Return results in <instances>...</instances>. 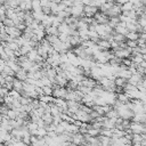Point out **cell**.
Segmentation results:
<instances>
[{
    "instance_id": "52a82bcc",
    "label": "cell",
    "mask_w": 146,
    "mask_h": 146,
    "mask_svg": "<svg viewBox=\"0 0 146 146\" xmlns=\"http://www.w3.org/2000/svg\"><path fill=\"white\" fill-rule=\"evenodd\" d=\"M27 74H29V72H27L26 70H24V68L21 67V70L15 74V78H16L17 80H19V81L25 82V81L27 80Z\"/></svg>"
},
{
    "instance_id": "9a60e30c",
    "label": "cell",
    "mask_w": 146,
    "mask_h": 146,
    "mask_svg": "<svg viewBox=\"0 0 146 146\" xmlns=\"http://www.w3.org/2000/svg\"><path fill=\"white\" fill-rule=\"evenodd\" d=\"M32 16H33V18H34L35 21H38V22L41 23V21H42L43 17H44V14H43V11H42V9H41V10H38V11H32Z\"/></svg>"
},
{
    "instance_id": "cb8c5ba5",
    "label": "cell",
    "mask_w": 146,
    "mask_h": 146,
    "mask_svg": "<svg viewBox=\"0 0 146 146\" xmlns=\"http://www.w3.org/2000/svg\"><path fill=\"white\" fill-rule=\"evenodd\" d=\"M42 11H43L44 15H51V9H50V7H43V8H42Z\"/></svg>"
},
{
    "instance_id": "44dd1931",
    "label": "cell",
    "mask_w": 146,
    "mask_h": 146,
    "mask_svg": "<svg viewBox=\"0 0 146 146\" xmlns=\"http://www.w3.org/2000/svg\"><path fill=\"white\" fill-rule=\"evenodd\" d=\"M52 91H54V88H52V87H42V92H43V95L52 96Z\"/></svg>"
},
{
    "instance_id": "5b68a950",
    "label": "cell",
    "mask_w": 146,
    "mask_h": 146,
    "mask_svg": "<svg viewBox=\"0 0 146 146\" xmlns=\"http://www.w3.org/2000/svg\"><path fill=\"white\" fill-rule=\"evenodd\" d=\"M72 144L75 146H81L84 144V135L78 132L73 135V139H72Z\"/></svg>"
},
{
    "instance_id": "ac0fdd59",
    "label": "cell",
    "mask_w": 146,
    "mask_h": 146,
    "mask_svg": "<svg viewBox=\"0 0 146 146\" xmlns=\"http://www.w3.org/2000/svg\"><path fill=\"white\" fill-rule=\"evenodd\" d=\"M130 10H133V5L129 1L127 3H123L121 5V11L124 13V11H130Z\"/></svg>"
},
{
    "instance_id": "d4e9b609",
    "label": "cell",
    "mask_w": 146,
    "mask_h": 146,
    "mask_svg": "<svg viewBox=\"0 0 146 146\" xmlns=\"http://www.w3.org/2000/svg\"><path fill=\"white\" fill-rule=\"evenodd\" d=\"M5 83H6V81H5V76L2 75V74H0V86H5Z\"/></svg>"
},
{
    "instance_id": "4316f807",
    "label": "cell",
    "mask_w": 146,
    "mask_h": 146,
    "mask_svg": "<svg viewBox=\"0 0 146 146\" xmlns=\"http://www.w3.org/2000/svg\"><path fill=\"white\" fill-rule=\"evenodd\" d=\"M1 6H2V5H0V7H1Z\"/></svg>"
},
{
    "instance_id": "5bb4252c",
    "label": "cell",
    "mask_w": 146,
    "mask_h": 146,
    "mask_svg": "<svg viewBox=\"0 0 146 146\" xmlns=\"http://www.w3.org/2000/svg\"><path fill=\"white\" fill-rule=\"evenodd\" d=\"M99 140H100V145L102 146H111V144H112V138L111 137L99 136Z\"/></svg>"
},
{
    "instance_id": "4fadbf2b",
    "label": "cell",
    "mask_w": 146,
    "mask_h": 146,
    "mask_svg": "<svg viewBox=\"0 0 146 146\" xmlns=\"http://www.w3.org/2000/svg\"><path fill=\"white\" fill-rule=\"evenodd\" d=\"M106 117H108V119H112V120H114V121H116V119H119L120 116H119V114H117V111L115 110V108H111L107 113H106V115H105Z\"/></svg>"
},
{
    "instance_id": "9c48e42d",
    "label": "cell",
    "mask_w": 146,
    "mask_h": 146,
    "mask_svg": "<svg viewBox=\"0 0 146 146\" xmlns=\"http://www.w3.org/2000/svg\"><path fill=\"white\" fill-rule=\"evenodd\" d=\"M58 32L59 33H63V34H70V32H71V29H70V26L65 23V22H63V23H60V25L58 26Z\"/></svg>"
},
{
    "instance_id": "8992f818",
    "label": "cell",
    "mask_w": 146,
    "mask_h": 146,
    "mask_svg": "<svg viewBox=\"0 0 146 146\" xmlns=\"http://www.w3.org/2000/svg\"><path fill=\"white\" fill-rule=\"evenodd\" d=\"M98 48L100 49V51H105V50H110L111 49V42L104 39H99V41L97 42Z\"/></svg>"
},
{
    "instance_id": "7402d4cb",
    "label": "cell",
    "mask_w": 146,
    "mask_h": 146,
    "mask_svg": "<svg viewBox=\"0 0 146 146\" xmlns=\"http://www.w3.org/2000/svg\"><path fill=\"white\" fill-rule=\"evenodd\" d=\"M125 44H127L129 48L135 49V48H137V47H138V41H131V40H127V41H125Z\"/></svg>"
},
{
    "instance_id": "7c38bea8",
    "label": "cell",
    "mask_w": 146,
    "mask_h": 146,
    "mask_svg": "<svg viewBox=\"0 0 146 146\" xmlns=\"http://www.w3.org/2000/svg\"><path fill=\"white\" fill-rule=\"evenodd\" d=\"M114 83L116 87H120V88H124L128 83V80L127 79H123V78H120V76H116L114 79Z\"/></svg>"
},
{
    "instance_id": "30bf717a",
    "label": "cell",
    "mask_w": 146,
    "mask_h": 146,
    "mask_svg": "<svg viewBox=\"0 0 146 146\" xmlns=\"http://www.w3.org/2000/svg\"><path fill=\"white\" fill-rule=\"evenodd\" d=\"M23 86H24V82L17 80V79L15 78V80H14V82H13V90L21 92V91L23 90Z\"/></svg>"
},
{
    "instance_id": "ffe728a7",
    "label": "cell",
    "mask_w": 146,
    "mask_h": 146,
    "mask_svg": "<svg viewBox=\"0 0 146 146\" xmlns=\"http://www.w3.org/2000/svg\"><path fill=\"white\" fill-rule=\"evenodd\" d=\"M2 24H3V26H6V27H13V26H15L14 21H13V19H10V18H7V17L3 19Z\"/></svg>"
},
{
    "instance_id": "277c9868",
    "label": "cell",
    "mask_w": 146,
    "mask_h": 146,
    "mask_svg": "<svg viewBox=\"0 0 146 146\" xmlns=\"http://www.w3.org/2000/svg\"><path fill=\"white\" fill-rule=\"evenodd\" d=\"M94 19L96 21V23H97V24H104V25H105V24H107V23H108L110 17H108L107 15H105V14H103V13L98 11V13H96V14H95Z\"/></svg>"
},
{
    "instance_id": "7a4b0ae2",
    "label": "cell",
    "mask_w": 146,
    "mask_h": 146,
    "mask_svg": "<svg viewBox=\"0 0 146 146\" xmlns=\"http://www.w3.org/2000/svg\"><path fill=\"white\" fill-rule=\"evenodd\" d=\"M143 81V74H140L139 72H136V73H132L131 76L128 79V83L132 84V86H136L138 87Z\"/></svg>"
},
{
    "instance_id": "8fae6325",
    "label": "cell",
    "mask_w": 146,
    "mask_h": 146,
    "mask_svg": "<svg viewBox=\"0 0 146 146\" xmlns=\"http://www.w3.org/2000/svg\"><path fill=\"white\" fill-rule=\"evenodd\" d=\"M44 31H46V34L47 35H56V36L59 35L58 27H55V26H48V27L44 29Z\"/></svg>"
},
{
    "instance_id": "d6986e66",
    "label": "cell",
    "mask_w": 146,
    "mask_h": 146,
    "mask_svg": "<svg viewBox=\"0 0 146 146\" xmlns=\"http://www.w3.org/2000/svg\"><path fill=\"white\" fill-rule=\"evenodd\" d=\"M41 9H42V7L40 3V0H32V11H38Z\"/></svg>"
},
{
    "instance_id": "2e32d148",
    "label": "cell",
    "mask_w": 146,
    "mask_h": 146,
    "mask_svg": "<svg viewBox=\"0 0 146 146\" xmlns=\"http://www.w3.org/2000/svg\"><path fill=\"white\" fill-rule=\"evenodd\" d=\"M139 36H140V34L138 32H128L125 35L127 40H131V41H138Z\"/></svg>"
},
{
    "instance_id": "484cf974",
    "label": "cell",
    "mask_w": 146,
    "mask_h": 146,
    "mask_svg": "<svg viewBox=\"0 0 146 146\" xmlns=\"http://www.w3.org/2000/svg\"><path fill=\"white\" fill-rule=\"evenodd\" d=\"M50 1H51V2H55V1H56V0H50Z\"/></svg>"
},
{
    "instance_id": "3957f363",
    "label": "cell",
    "mask_w": 146,
    "mask_h": 146,
    "mask_svg": "<svg viewBox=\"0 0 146 146\" xmlns=\"http://www.w3.org/2000/svg\"><path fill=\"white\" fill-rule=\"evenodd\" d=\"M96 13H98V8L95 7V6L87 5V6H84V8H83V16H84V17L92 18Z\"/></svg>"
},
{
    "instance_id": "6da1fadb",
    "label": "cell",
    "mask_w": 146,
    "mask_h": 146,
    "mask_svg": "<svg viewBox=\"0 0 146 146\" xmlns=\"http://www.w3.org/2000/svg\"><path fill=\"white\" fill-rule=\"evenodd\" d=\"M67 95V89L65 87H55L52 91V97L54 98H59V99H65Z\"/></svg>"
},
{
    "instance_id": "e0dca14e",
    "label": "cell",
    "mask_w": 146,
    "mask_h": 146,
    "mask_svg": "<svg viewBox=\"0 0 146 146\" xmlns=\"http://www.w3.org/2000/svg\"><path fill=\"white\" fill-rule=\"evenodd\" d=\"M54 97L52 96H47V95H42L39 97V100L40 102H43V103H47V104H51L54 103Z\"/></svg>"
},
{
    "instance_id": "ba28073f",
    "label": "cell",
    "mask_w": 146,
    "mask_h": 146,
    "mask_svg": "<svg viewBox=\"0 0 146 146\" xmlns=\"http://www.w3.org/2000/svg\"><path fill=\"white\" fill-rule=\"evenodd\" d=\"M114 31L116 32V33H119V34H122V35H127V33L129 32L128 31V29H127V25H125V23H120L115 29H114Z\"/></svg>"
},
{
    "instance_id": "603a6c76",
    "label": "cell",
    "mask_w": 146,
    "mask_h": 146,
    "mask_svg": "<svg viewBox=\"0 0 146 146\" xmlns=\"http://www.w3.org/2000/svg\"><path fill=\"white\" fill-rule=\"evenodd\" d=\"M40 3H41V7H50V3L51 1L50 0H40Z\"/></svg>"
}]
</instances>
